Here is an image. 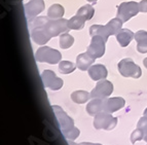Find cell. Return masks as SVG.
<instances>
[{
    "label": "cell",
    "instance_id": "cell-26",
    "mask_svg": "<svg viewBox=\"0 0 147 145\" xmlns=\"http://www.w3.org/2000/svg\"><path fill=\"white\" fill-rule=\"evenodd\" d=\"M143 139H144V133L138 128L131 135V141H132V143H136V141L143 140Z\"/></svg>",
    "mask_w": 147,
    "mask_h": 145
},
{
    "label": "cell",
    "instance_id": "cell-17",
    "mask_svg": "<svg viewBox=\"0 0 147 145\" xmlns=\"http://www.w3.org/2000/svg\"><path fill=\"white\" fill-rule=\"evenodd\" d=\"M123 21L120 20L119 18H114L111 21L107 23L105 25L106 30L109 35H116L120 30H121V27H123Z\"/></svg>",
    "mask_w": 147,
    "mask_h": 145
},
{
    "label": "cell",
    "instance_id": "cell-12",
    "mask_svg": "<svg viewBox=\"0 0 147 145\" xmlns=\"http://www.w3.org/2000/svg\"><path fill=\"white\" fill-rule=\"evenodd\" d=\"M31 38L35 43L43 45L49 41L52 36L49 34L47 29L44 28V26H41V27H36L31 29Z\"/></svg>",
    "mask_w": 147,
    "mask_h": 145
},
{
    "label": "cell",
    "instance_id": "cell-24",
    "mask_svg": "<svg viewBox=\"0 0 147 145\" xmlns=\"http://www.w3.org/2000/svg\"><path fill=\"white\" fill-rule=\"evenodd\" d=\"M73 42H74L73 36H71V35L68 34L67 32L63 33V34L60 35L59 43H60V47H61L63 49H69L70 47H72Z\"/></svg>",
    "mask_w": 147,
    "mask_h": 145
},
{
    "label": "cell",
    "instance_id": "cell-1",
    "mask_svg": "<svg viewBox=\"0 0 147 145\" xmlns=\"http://www.w3.org/2000/svg\"><path fill=\"white\" fill-rule=\"evenodd\" d=\"M53 110L64 137L68 140H75L80 134V131L74 127L73 119L67 115V113L60 106H53Z\"/></svg>",
    "mask_w": 147,
    "mask_h": 145
},
{
    "label": "cell",
    "instance_id": "cell-4",
    "mask_svg": "<svg viewBox=\"0 0 147 145\" xmlns=\"http://www.w3.org/2000/svg\"><path fill=\"white\" fill-rule=\"evenodd\" d=\"M116 123H117V118L113 117L110 113L108 112L98 113L94 119V127L97 130H113L115 128Z\"/></svg>",
    "mask_w": 147,
    "mask_h": 145
},
{
    "label": "cell",
    "instance_id": "cell-18",
    "mask_svg": "<svg viewBox=\"0 0 147 145\" xmlns=\"http://www.w3.org/2000/svg\"><path fill=\"white\" fill-rule=\"evenodd\" d=\"M86 111L92 116H96L98 113L102 112V99H93L86 105Z\"/></svg>",
    "mask_w": 147,
    "mask_h": 145
},
{
    "label": "cell",
    "instance_id": "cell-3",
    "mask_svg": "<svg viewBox=\"0 0 147 145\" xmlns=\"http://www.w3.org/2000/svg\"><path fill=\"white\" fill-rule=\"evenodd\" d=\"M119 73L125 77H133V78H139L142 75L141 68L133 62L132 59H123L119 61L117 65Z\"/></svg>",
    "mask_w": 147,
    "mask_h": 145
},
{
    "label": "cell",
    "instance_id": "cell-29",
    "mask_svg": "<svg viewBox=\"0 0 147 145\" xmlns=\"http://www.w3.org/2000/svg\"><path fill=\"white\" fill-rule=\"evenodd\" d=\"M86 1H88V2H96L97 0H86Z\"/></svg>",
    "mask_w": 147,
    "mask_h": 145
},
{
    "label": "cell",
    "instance_id": "cell-30",
    "mask_svg": "<svg viewBox=\"0 0 147 145\" xmlns=\"http://www.w3.org/2000/svg\"><path fill=\"white\" fill-rule=\"evenodd\" d=\"M97 145H101V144H98V143H97Z\"/></svg>",
    "mask_w": 147,
    "mask_h": 145
},
{
    "label": "cell",
    "instance_id": "cell-11",
    "mask_svg": "<svg viewBox=\"0 0 147 145\" xmlns=\"http://www.w3.org/2000/svg\"><path fill=\"white\" fill-rule=\"evenodd\" d=\"M125 105V101L121 97L117 98H104L102 99V112L112 113L119 110Z\"/></svg>",
    "mask_w": 147,
    "mask_h": 145
},
{
    "label": "cell",
    "instance_id": "cell-20",
    "mask_svg": "<svg viewBox=\"0 0 147 145\" xmlns=\"http://www.w3.org/2000/svg\"><path fill=\"white\" fill-rule=\"evenodd\" d=\"M90 34H91L92 37L97 36V35L102 36L105 41H107L108 37L110 36V35L108 34L105 26H101V25H93V26H91V28H90Z\"/></svg>",
    "mask_w": 147,
    "mask_h": 145
},
{
    "label": "cell",
    "instance_id": "cell-15",
    "mask_svg": "<svg viewBox=\"0 0 147 145\" xmlns=\"http://www.w3.org/2000/svg\"><path fill=\"white\" fill-rule=\"evenodd\" d=\"M135 40L137 41V51L141 54L147 53V31L140 30L135 34Z\"/></svg>",
    "mask_w": 147,
    "mask_h": 145
},
{
    "label": "cell",
    "instance_id": "cell-13",
    "mask_svg": "<svg viewBox=\"0 0 147 145\" xmlns=\"http://www.w3.org/2000/svg\"><path fill=\"white\" fill-rule=\"evenodd\" d=\"M88 75L93 80H101V79H105L108 75L107 69L104 65L96 64L90 67L88 69Z\"/></svg>",
    "mask_w": 147,
    "mask_h": 145
},
{
    "label": "cell",
    "instance_id": "cell-8",
    "mask_svg": "<svg viewBox=\"0 0 147 145\" xmlns=\"http://www.w3.org/2000/svg\"><path fill=\"white\" fill-rule=\"evenodd\" d=\"M41 79L43 86L53 91H58L63 86V80L57 77L55 72L52 70H44L41 74Z\"/></svg>",
    "mask_w": 147,
    "mask_h": 145
},
{
    "label": "cell",
    "instance_id": "cell-2",
    "mask_svg": "<svg viewBox=\"0 0 147 145\" xmlns=\"http://www.w3.org/2000/svg\"><path fill=\"white\" fill-rule=\"evenodd\" d=\"M35 59L40 63L55 65L61 61L62 55L57 49H54L49 47H42L37 49L36 54H35Z\"/></svg>",
    "mask_w": 147,
    "mask_h": 145
},
{
    "label": "cell",
    "instance_id": "cell-6",
    "mask_svg": "<svg viewBox=\"0 0 147 145\" xmlns=\"http://www.w3.org/2000/svg\"><path fill=\"white\" fill-rule=\"evenodd\" d=\"M44 28L47 29L49 34L52 37H56L62 33H66L68 30H70L68 26V20L63 19V18L57 19V20L49 19V22L44 25Z\"/></svg>",
    "mask_w": 147,
    "mask_h": 145
},
{
    "label": "cell",
    "instance_id": "cell-14",
    "mask_svg": "<svg viewBox=\"0 0 147 145\" xmlns=\"http://www.w3.org/2000/svg\"><path fill=\"white\" fill-rule=\"evenodd\" d=\"M95 58L90 56L88 53H84V54L78 55L76 58V66L82 71H86L90 69L91 65L95 62Z\"/></svg>",
    "mask_w": 147,
    "mask_h": 145
},
{
    "label": "cell",
    "instance_id": "cell-21",
    "mask_svg": "<svg viewBox=\"0 0 147 145\" xmlns=\"http://www.w3.org/2000/svg\"><path fill=\"white\" fill-rule=\"evenodd\" d=\"M91 94H88L86 91H75L71 94V99L73 102L77 104H84L86 101L90 100Z\"/></svg>",
    "mask_w": 147,
    "mask_h": 145
},
{
    "label": "cell",
    "instance_id": "cell-16",
    "mask_svg": "<svg viewBox=\"0 0 147 145\" xmlns=\"http://www.w3.org/2000/svg\"><path fill=\"white\" fill-rule=\"evenodd\" d=\"M134 37H135V34L129 29H121L116 34V39L123 47H125L130 45V42L132 41Z\"/></svg>",
    "mask_w": 147,
    "mask_h": 145
},
{
    "label": "cell",
    "instance_id": "cell-19",
    "mask_svg": "<svg viewBox=\"0 0 147 145\" xmlns=\"http://www.w3.org/2000/svg\"><path fill=\"white\" fill-rule=\"evenodd\" d=\"M65 13V9L61 4H53L47 10V17L52 20L62 19Z\"/></svg>",
    "mask_w": 147,
    "mask_h": 145
},
{
    "label": "cell",
    "instance_id": "cell-23",
    "mask_svg": "<svg viewBox=\"0 0 147 145\" xmlns=\"http://www.w3.org/2000/svg\"><path fill=\"white\" fill-rule=\"evenodd\" d=\"M94 13H95V9H94L93 6L90 4H86V5H84V6H81V7L77 10V13H76V15L82 17L86 21H88L93 18Z\"/></svg>",
    "mask_w": 147,
    "mask_h": 145
},
{
    "label": "cell",
    "instance_id": "cell-28",
    "mask_svg": "<svg viewBox=\"0 0 147 145\" xmlns=\"http://www.w3.org/2000/svg\"><path fill=\"white\" fill-rule=\"evenodd\" d=\"M143 64H144V66L147 68V58H145L144 61H143Z\"/></svg>",
    "mask_w": 147,
    "mask_h": 145
},
{
    "label": "cell",
    "instance_id": "cell-7",
    "mask_svg": "<svg viewBox=\"0 0 147 145\" xmlns=\"http://www.w3.org/2000/svg\"><path fill=\"white\" fill-rule=\"evenodd\" d=\"M105 40L102 36H93L90 47H88V53L90 56H92L95 59L101 58L105 54Z\"/></svg>",
    "mask_w": 147,
    "mask_h": 145
},
{
    "label": "cell",
    "instance_id": "cell-10",
    "mask_svg": "<svg viewBox=\"0 0 147 145\" xmlns=\"http://www.w3.org/2000/svg\"><path fill=\"white\" fill-rule=\"evenodd\" d=\"M44 7L45 5H44L43 0H30L29 2L24 5L25 15H26L27 20L30 22L33 19H35L40 12L43 11Z\"/></svg>",
    "mask_w": 147,
    "mask_h": 145
},
{
    "label": "cell",
    "instance_id": "cell-5",
    "mask_svg": "<svg viewBox=\"0 0 147 145\" xmlns=\"http://www.w3.org/2000/svg\"><path fill=\"white\" fill-rule=\"evenodd\" d=\"M139 11H140L139 3L135 2V1L123 2L118 6L117 18H119L120 20L125 23V22H127L131 18L137 16Z\"/></svg>",
    "mask_w": 147,
    "mask_h": 145
},
{
    "label": "cell",
    "instance_id": "cell-27",
    "mask_svg": "<svg viewBox=\"0 0 147 145\" xmlns=\"http://www.w3.org/2000/svg\"><path fill=\"white\" fill-rule=\"evenodd\" d=\"M139 8L141 12H147V0H142L139 3Z\"/></svg>",
    "mask_w": 147,
    "mask_h": 145
},
{
    "label": "cell",
    "instance_id": "cell-22",
    "mask_svg": "<svg viewBox=\"0 0 147 145\" xmlns=\"http://www.w3.org/2000/svg\"><path fill=\"white\" fill-rule=\"evenodd\" d=\"M86 20L80 16H74L70 20H68V26L70 30H81L84 27Z\"/></svg>",
    "mask_w": 147,
    "mask_h": 145
},
{
    "label": "cell",
    "instance_id": "cell-25",
    "mask_svg": "<svg viewBox=\"0 0 147 145\" xmlns=\"http://www.w3.org/2000/svg\"><path fill=\"white\" fill-rule=\"evenodd\" d=\"M76 66L72 63V62H69V61H62L60 62L59 64V69L61 73L63 74H69L73 72L75 70Z\"/></svg>",
    "mask_w": 147,
    "mask_h": 145
},
{
    "label": "cell",
    "instance_id": "cell-9",
    "mask_svg": "<svg viewBox=\"0 0 147 145\" xmlns=\"http://www.w3.org/2000/svg\"><path fill=\"white\" fill-rule=\"evenodd\" d=\"M113 92V84L108 80H100L91 92V98L104 99L110 96Z\"/></svg>",
    "mask_w": 147,
    "mask_h": 145
}]
</instances>
